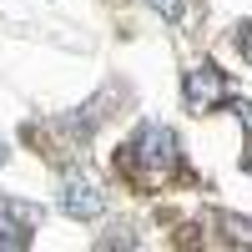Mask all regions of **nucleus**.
Returning <instances> with one entry per match:
<instances>
[{"label": "nucleus", "instance_id": "nucleus-3", "mask_svg": "<svg viewBox=\"0 0 252 252\" xmlns=\"http://www.w3.org/2000/svg\"><path fill=\"white\" fill-rule=\"evenodd\" d=\"M182 96H187V106H192V111H212L217 101L232 96V81H227L217 66H192L187 81H182Z\"/></svg>", "mask_w": 252, "mask_h": 252}, {"label": "nucleus", "instance_id": "nucleus-7", "mask_svg": "<svg viewBox=\"0 0 252 252\" xmlns=\"http://www.w3.org/2000/svg\"><path fill=\"white\" fill-rule=\"evenodd\" d=\"M237 51L252 61V20H242V26H237Z\"/></svg>", "mask_w": 252, "mask_h": 252}, {"label": "nucleus", "instance_id": "nucleus-1", "mask_svg": "<svg viewBox=\"0 0 252 252\" xmlns=\"http://www.w3.org/2000/svg\"><path fill=\"white\" fill-rule=\"evenodd\" d=\"M136 166L141 172H152V177H166L177 166V131L172 126H141V136H136Z\"/></svg>", "mask_w": 252, "mask_h": 252}, {"label": "nucleus", "instance_id": "nucleus-4", "mask_svg": "<svg viewBox=\"0 0 252 252\" xmlns=\"http://www.w3.org/2000/svg\"><path fill=\"white\" fill-rule=\"evenodd\" d=\"M35 222H40V207H26V202L0 197V252H26Z\"/></svg>", "mask_w": 252, "mask_h": 252}, {"label": "nucleus", "instance_id": "nucleus-2", "mask_svg": "<svg viewBox=\"0 0 252 252\" xmlns=\"http://www.w3.org/2000/svg\"><path fill=\"white\" fill-rule=\"evenodd\" d=\"M61 212L76 217V222H91L106 212V192H101V182H91L86 172H71L61 182Z\"/></svg>", "mask_w": 252, "mask_h": 252}, {"label": "nucleus", "instance_id": "nucleus-8", "mask_svg": "<svg viewBox=\"0 0 252 252\" xmlns=\"http://www.w3.org/2000/svg\"><path fill=\"white\" fill-rule=\"evenodd\" d=\"M0 161H5V146H0Z\"/></svg>", "mask_w": 252, "mask_h": 252}, {"label": "nucleus", "instance_id": "nucleus-5", "mask_svg": "<svg viewBox=\"0 0 252 252\" xmlns=\"http://www.w3.org/2000/svg\"><path fill=\"white\" fill-rule=\"evenodd\" d=\"M222 227H227V237H232V242L252 247V222H247V217H232V212H227V217H222Z\"/></svg>", "mask_w": 252, "mask_h": 252}, {"label": "nucleus", "instance_id": "nucleus-6", "mask_svg": "<svg viewBox=\"0 0 252 252\" xmlns=\"http://www.w3.org/2000/svg\"><path fill=\"white\" fill-rule=\"evenodd\" d=\"M146 5H152L157 15H166V20H177V15H182V0H146Z\"/></svg>", "mask_w": 252, "mask_h": 252}]
</instances>
